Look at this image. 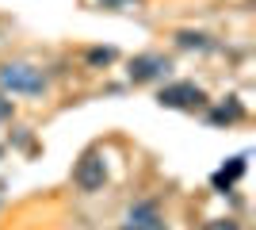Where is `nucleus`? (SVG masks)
<instances>
[{
  "mask_svg": "<svg viewBox=\"0 0 256 230\" xmlns=\"http://www.w3.org/2000/svg\"><path fill=\"white\" fill-rule=\"evenodd\" d=\"M168 69H172L168 58H160V54H142V58L130 62V77H134V81H157V77H164Z\"/></svg>",
  "mask_w": 256,
  "mask_h": 230,
  "instance_id": "20e7f679",
  "label": "nucleus"
},
{
  "mask_svg": "<svg viewBox=\"0 0 256 230\" xmlns=\"http://www.w3.org/2000/svg\"><path fill=\"white\" fill-rule=\"evenodd\" d=\"M234 119H241V104H237V100H230L226 108L210 111V123H234Z\"/></svg>",
  "mask_w": 256,
  "mask_h": 230,
  "instance_id": "0eeeda50",
  "label": "nucleus"
},
{
  "mask_svg": "<svg viewBox=\"0 0 256 230\" xmlns=\"http://www.w3.org/2000/svg\"><path fill=\"white\" fill-rule=\"evenodd\" d=\"M241 173H245V157H234V161H230V169H218V173H214V184L226 188V184H234Z\"/></svg>",
  "mask_w": 256,
  "mask_h": 230,
  "instance_id": "423d86ee",
  "label": "nucleus"
},
{
  "mask_svg": "<svg viewBox=\"0 0 256 230\" xmlns=\"http://www.w3.org/2000/svg\"><path fill=\"white\" fill-rule=\"evenodd\" d=\"M104 8H126V4H134V0H100Z\"/></svg>",
  "mask_w": 256,
  "mask_h": 230,
  "instance_id": "9d476101",
  "label": "nucleus"
},
{
  "mask_svg": "<svg viewBox=\"0 0 256 230\" xmlns=\"http://www.w3.org/2000/svg\"><path fill=\"white\" fill-rule=\"evenodd\" d=\"M111 58H115L111 50H92V62H111Z\"/></svg>",
  "mask_w": 256,
  "mask_h": 230,
  "instance_id": "1a4fd4ad",
  "label": "nucleus"
},
{
  "mask_svg": "<svg viewBox=\"0 0 256 230\" xmlns=\"http://www.w3.org/2000/svg\"><path fill=\"white\" fill-rule=\"evenodd\" d=\"M176 43H180V46H199V50H203V46H206V35H192V31H180V35H176Z\"/></svg>",
  "mask_w": 256,
  "mask_h": 230,
  "instance_id": "6e6552de",
  "label": "nucleus"
},
{
  "mask_svg": "<svg viewBox=\"0 0 256 230\" xmlns=\"http://www.w3.org/2000/svg\"><path fill=\"white\" fill-rule=\"evenodd\" d=\"M122 230H164V219H160L157 203H138V207H130Z\"/></svg>",
  "mask_w": 256,
  "mask_h": 230,
  "instance_id": "39448f33",
  "label": "nucleus"
},
{
  "mask_svg": "<svg viewBox=\"0 0 256 230\" xmlns=\"http://www.w3.org/2000/svg\"><path fill=\"white\" fill-rule=\"evenodd\" d=\"M8 115H12V100L0 96V119H8Z\"/></svg>",
  "mask_w": 256,
  "mask_h": 230,
  "instance_id": "9b49d317",
  "label": "nucleus"
},
{
  "mask_svg": "<svg viewBox=\"0 0 256 230\" xmlns=\"http://www.w3.org/2000/svg\"><path fill=\"white\" fill-rule=\"evenodd\" d=\"M104 180H107L104 161H100L96 153H84L80 165H76V184L84 188V192H96V188H104Z\"/></svg>",
  "mask_w": 256,
  "mask_h": 230,
  "instance_id": "7ed1b4c3",
  "label": "nucleus"
},
{
  "mask_svg": "<svg viewBox=\"0 0 256 230\" xmlns=\"http://www.w3.org/2000/svg\"><path fill=\"white\" fill-rule=\"evenodd\" d=\"M0 85L8 92H20V96H34V92L46 88V77H42V69L27 66V62H12V66L0 69Z\"/></svg>",
  "mask_w": 256,
  "mask_h": 230,
  "instance_id": "f257e3e1",
  "label": "nucleus"
},
{
  "mask_svg": "<svg viewBox=\"0 0 256 230\" xmlns=\"http://www.w3.org/2000/svg\"><path fill=\"white\" fill-rule=\"evenodd\" d=\"M157 100H160V108H180V111H192V108H203V104H206L203 88L192 85V81H176V85H164Z\"/></svg>",
  "mask_w": 256,
  "mask_h": 230,
  "instance_id": "f03ea898",
  "label": "nucleus"
}]
</instances>
